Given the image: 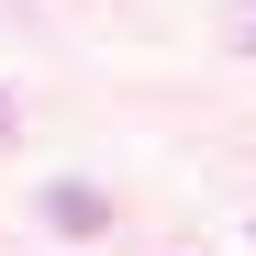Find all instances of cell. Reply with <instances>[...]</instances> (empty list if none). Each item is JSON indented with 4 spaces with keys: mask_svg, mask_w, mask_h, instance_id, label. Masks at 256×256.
Instances as JSON below:
<instances>
[{
    "mask_svg": "<svg viewBox=\"0 0 256 256\" xmlns=\"http://www.w3.org/2000/svg\"><path fill=\"white\" fill-rule=\"evenodd\" d=\"M45 212H56V223H67V234H100V190H56Z\"/></svg>",
    "mask_w": 256,
    "mask_h": 256,
    "instance_id": "1",
    "label": "cell"
},
{
    "mask_svg": "<svg viewBox=\"0 0 256 256\" xmlns=\"http://www.w3.org/2000/svg\"><path fill=\"white\" fill-rule=\"evenodd\" d=\"M0 134H12V100H0Z\"/></svg>",
    "mask_w": 256,
    "mask_h": 256,
    "instance_id": "2",
    "label": "cell"
}]
</instances>
